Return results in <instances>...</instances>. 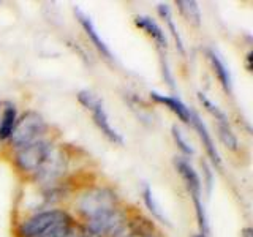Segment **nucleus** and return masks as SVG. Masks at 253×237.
Masks as SVG:
<instances>
[{
	"mask_svg": "<svg viewBox=\"0 0 253 237\" xmlns=\"http://www.w3.org/2000/svg\"><path fill=\"white\" fill-rule=\"evenodd\" d=\"M117 198L116 195L108 188H93L85 192L78 201V207L79 212L89 220L100 215V213H105L109 210L117 209Z\"/></svg>",
	"mask_w": 253,
	"mask_h": 237,
	"instance_id": "1",
	"label": "nucleus"
},
{
	"mask_svg": "<svg viewBox=\"0 0 253 237\" xmlns=\"http://www.w3.org/2000/svg\"><path fill=\"white\" fill-rule=\"evenodd\" d=\"M71 218L67 212L63 210H46L42 213H37L32 218L26 220L19 226V236L21 237H40L42 234L47 233L49 229L68 223Z\"/></svg>",
	"mask_w": 253,
	"mask_h": 237,
	"instance_id": "2",
	"label": "nucleus"
},
{
	"mask_svg": "<svg viewBox=\"0 0 253 237\" xmlns=\"http://www.w3.org/2000/svg\"><path fill=\"white\" fill-rule=\"evenodd\" d=\"M78 100L81 101L87 109L92 111L95 123H97L101 133L105 134L111 142H114V144H124V138L121 136V133L109 123L108 114H106L105 108H103V101L97 97V95L89 90H81L78 93Z\"/></svg>",
	"mask_w": 253,
	"mask_h": 237,
	"instance_id": "3",
	"label": "nucleus"
},
{
	"mask_svg": "<svg viewBox=\"0 0 253 237\" xmlns=\"http://www.w3.org/2000/svg\"><path fill=\"white\" fill-rule=\"evenodd\" d=\"M44 131V120L35 111H27L14 125V130L11 133V144L14 147L27 146L30 142L38 141V136Z\"/></svg>",
	"mask_w": 253,
	"mask_h": 237,
	"instance_id": "4",
	"label": "nucleus"
},
{
	"mask_svg": "<svg viewBox=\"0 0 253 237\" xmlns=\"http://www.w3.org/2000/svg\"><path fill=\"white\" fill-rule=\"evenodd\" d=\"M49 152L51 146L47 142L38 139L18 149V152H16V163H18L22 171L35 172L43 166Z\"/></svg>",
	"mask_w": 253,
	"mask_h": 237,
	"instance_id": "5",
	"label": "nucleus"
},
{
	"mask_svg": "<svg viewBox=\"0 0 253 237\" xmlns=\"http://www.w3.org/2000/svg\"><path fill=\"white\" fill-rule=\"evenodd\" d=\"M125 228L124 213L114 209L87 220V229L95 236H117Z\"/></svg>",
	"mask_w": 253,
	"mask_h": 237,
	"instance_id": "6",
	"label": "nucleus"
},
{
	"mask_svg": "<svg viewBox=\"0 0 253 237\" xmlns=\"http://www.w3.org/2000/svg\"><path fill=\"white\" fill-rule=\"evenodd\" d=\"M174 163H176V168H177L179 174L187 184V188H188L190 195H192V198L200 196L201 195V182H200V177H198L196 171L190 166V163L187 160H184V158H180V157H176Z\"/></svg>",
	"mask_w": 253,
	"mask_h": 237,
	"instance_id": "7",
	"label": "nucleus"
},
{
	"mask_svg": "<svg viewBox=\"0 0 253 237\" xmlns=\"http://www.w3.org/2000/svg\"><path fill=\"white\" fill-rule=\"evenodd\" d=\"M75 14H76L78 21L81 22V26L84 27L85 34L90 37V40H92V43L95 44V47H97V49H98L103 55H106L108 59H113V52L109 51V47L106 46V43L103 41V40L100 38V35L97 34V30H95L93 22L90 21L89 16H87L83 10H79V8H75Z\"/></svg>",
	"mask_w": 253,
	"mask_h": 237,
	"instance_id": "8",
	"label": "nucleus"
},
{
	"mask_svg": "<svg viewBox=\"0 0 253 237\" xmlns=\"http://www.w3.org/2000/svg\"><path fill=\"white\" fill-rule=\"evenodd\" d=\"M190 123H193V126L196 128L198 134H200V138L203 141V144L206 146V150H208V154L211 157V160L213 161V164L220 166L221 164V160H220V155L217 152L215 146H213V141L211 138V134L208 131V128H206V125L203 123V120L200 118V116H198L195 111H192V114H190Z\"/></svg>",
	"mask_w": 253,
	"mask_h": 237,
	"instance_id": "9",
	"label": "nucleus"
},
{
	"mask_svg": "<svg viewBox=\"0 0 253 237\" xmlns=\"http://www.w3.org/2000/svg\"><path fill=\"white\" fill-rule=\"evenodd\" d=\"M150 97H152L155 101L163 103V105L168 106L174 114H177V117L180 118L182 122L190 123V114H192V109H188L184 103H182L179 98H172V97H165L162 93L157 92H150Z\"/></svg>",
	"mask_w": 253,
	"mask_h": 237,
	"instance_id": "10",
	"label": "nucleus"
},
{
	"mask_svg": "<svg viewBox=\"0 0 253 237\" xmlns=\"http://www.w3.org/2000/svg\"><path fill=\"white\" fill-rule=\"evenodd\" d=\"M134 24H136V26H138L139 29L146 30L147 34L158 43V46L166 47V37H165V32L162 30V27L158 26V24H157L152 18H149V16H136V18H134Z\"/></svg>",
	"mask_w": 253,
	"mask_h": 237,
	"instance_id": "11",
	"label": "nucleus"
},
{
	"mask_svg": "<svg viewBox=\"0 0 253 237\" xmlns=\"http://www.w3.org/2000/svg\"><path fill=\"white\" fill-rule=\"evenodd\" d=\"M209 60L212 63V67L213 70H215V73L220 79V82L221 85H223V89L226 92H231V75H229V71L226 68V65L223 63V60L220 59V55L215 52V51H211L209 49Z\"/></svg>",
	"mask_w": 253,
	"mask_h": 237,
	"instance_id": "12",
	"label": "nucleus"
},
{
	"mask_svg": "<svg viewBox=\"0 0 253 237\" xmlns=\"http://www.w3.org/2000/svg\"><path fill=\"white\" fill-rule=\"evenodd\" d=\"M16 125V109L14 106H6L0 118V139H8L11 136Z\"/></svg>",
	"mask_w": 253,
	"mask_h": 237,
	"instance_id": "13",
	"label": "nucleus"
},
{
	"mask_svg": "<svg viewBox=\"0 0 253 237\" xmlns=\"http://www.w3.org/2000/svg\"><path fill=\"white\" fill-rule=\"evenodd\" d=\"M40 237H84V236H83L81 228L68 221V223H63V225H59L49 229V231L42 234Z\"/></svg>",
	"mask_w": 253,
	"mask_h": 237,
	"instance_id": "14",
	"label": "nucleus"
},
{
	"mask_svg": "<svg viewBox=\"0 0 253 237\" xmlns=\"http://www.w3.org/2000/svg\"><path fill=\"white\" fill-rule=\"evenodd\" d=\"M177 6L180 13L184 14V18L187 21H190L195 26H200L201 24V13H200V8H198L196 2H184V0H179Z\"/></svg>",
	"mask_w": 253,
	"mask_h": 237,
	"instance_id": "15",
	"label": "nucleus"
},
{
	"mask_svg": "<svg viewBox=\"0 0 253 237\" xmlns=\"http://www.w3.org/2000/svg\"><path fill=\"white\" fill-rule=\"evenodd\" d=\"M144 202H146L147 209H149L150 212H152V215H154L155 218H158V220L162 221V223H165V225H168V226H169L168 218H166V215H165L163 210H162V207H160V204L157 202L155 196H154V193H152V190H150L149 187L144 188Z\"/></svg>",
	"mask_w": 253,
	"mask_h": 237,
	"instance_id": "16",
	"label": "nucleus"
},
{
	"mask_svg": "<svg viewBox=\"0 0 253 237\" xmlns=\"http://www.w3.org/2000/svg\"><path fill=\"white\" fill-rule=\"evenodd\" d=\"M158 13H160L162 18L168 22V27L171 30V34L174 37V40H176V43H177V47L180 49V52H184V43H182V38L179 35V32L176 29V26H174V21H172V16H171V10H169V6L166 5V3H160L158 5Z\"/></svg>",
	"mask_w": 253,
	"mask_h": 237,
	"instance_id": "17",
	"label": "nucleus"
},
{
	"mask_svg": "<svg viewBox=\"0 0 253 237\" xmlns=\"http://www.w3.org/2000/svg\"><path fill=\"white\" fill-rule=\"evenodd\" d=\"M198 98H200V101L203 103V106L206 108V111H209V113L217 118L218 123H228V118H226L225 113L217 105H213V103L208 98V95L200 92V93H198Z\"/></svg>",
	"mask_w": 253,
	"mask_h": 237,
	"instance_id": "18",
	"label": "nucleus"
},
{
	"mask_svg": "<svg viewBox=\"0 0 253 237\" xmlns=\"http://www.w3.org/2000/svg\"><path fill=\"white\" fill-rule=\"evenodd\" d=\"M218 136L221 139V142L231 150H237V146H239V142H237V138L236 134L233 133V130L229 128L228 123H218Z\"/></svg>",
	"mask_w": 253,
	"mask_h": 237,
	"instance_id": "19",
	"label": "nucleus"
},
{
	"mask_svg": "<svg viewBox=\"0 0 253 237\" xmlns=\"http://www.w3.org/2000/svg\"><path fill=\"white\" fill-rule=\"evenodd\" d=\"M172 138H174V141L177 142V146L180 147L182 152L187 154V155H193V152H195L193 147L190 146V142L185 139L184 133H182L180 128H179V126H176V125L172 126Z\"/></svg>",
	"mask_w": 253,
	"mask_h": 237,
	"instance_id": "20",
	"label": "nucleus"
},
{
	"mask_svg": "<svg viewBox=\"0 0 253 237\" xmlns=\"http://www.w3.org/2000/svg\"><path fill=\"white\" fill-rule=\"evenodd\" d=\"M242 237H252V229L250 228H245L242 231Z\"/></svg>",
	"mask_w": 253,
	"mask_h": 237,
	"instance_id": "21",
	"label": "nucleus"
},
{
	"mask_svg": "<svg viewBox=\"0 0 253 237\" xmlns=\"http://www.w3.org/2000/svg\"><path fill=\"white\" fill-rule=\"evenodd\" d=\"M250 59H252V52L247 54V68H249V71H250Z\"/></svg>",
	"mask_w": 253,
	"mask_h": 237,
	"instance_id": "22",
	"label": "nucleus"
},
{
	"mask_svg": "<svg viewBox=\"0 0 253 237\" xmlns=\"http://www.w3.org/2000/svg\"><path fill=\"white\" fill-rule=\"evenodd\" d=\"M193 237H204L203 234H198V236H193Z\"/></svg>",
	"mask_w": 253,
	"mask_h": 237,
	"instance_id": "23",
	"label": "nucleus"
},
{
	"mask_svg": "<svg viewBox=\"0 0 253 237\" xmlns=\"http://www.w3.org/2000/svg\"><path fill=\"white\" fill-rule=\"evenodd\" d=\"M0 118H2V113H0Z\"/></svg>",
	"mask_w": 253,
	"mask_h": 237,
	"instance_id": "24",
	"label": "nucleus"
}]
</instances>
